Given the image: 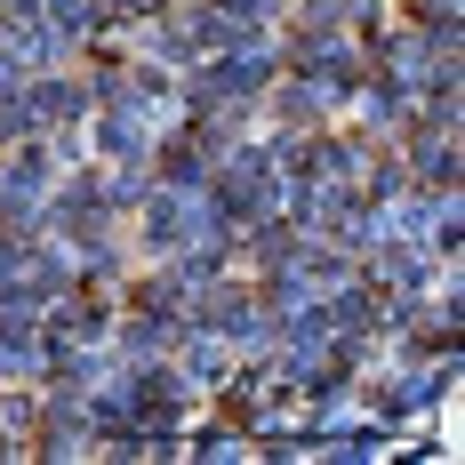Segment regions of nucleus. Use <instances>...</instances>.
<instances>
[{
	"label": "nucleus",
	"mask_w": 465,
	"mask_h": 465,
	"mask_svg": "<svg viewBox=\"0 0 465 465\" xmlns=\"http://www.w3.org/2000/svg\"><path fill=\"white\" fill-rule=\"evenodd\" d=\"M193 377H225V337H193Z\"/></svg>",
	"instance_id": "3"
},
{
	"label": "nucleus",
	"mask_w": 465,
	"mask_h": 465,
	"mask_svg": "<svg viewBox=\"0 0 465 465\" xmlns=\"http://www.w3.org/2000/svg\"><path fill=\"white\" fill-rule=\"evenodd\" d=\"M425 177H433V185H450V177H458V153H450V144H433V153H425Z\"/></svg>",
	"instance_id": "5"
},
{
	"label": "nucleus",
	"mask_w": 465,
	"mask_h": 465,
	"mask_svg": "<svg viewBox=\"0 0 465 465\" xmlns=\"http://www.w3.org/2000/svg\"><path fill=\"white\" fill-rule=\"evenodd\" d=\"M16 370H41V329L33 322H0V377Z\"/></svg>",
	"instance_id": "1"
},
{
	"label": "nucleus",
	"mask_w": 465,
	"mask_h": 465,
	"mask_svg": "<svg viewBox=\"0 0 465 465\" xmlns=\"http://www.w3.org/2000/svg\"><path fill=\"white\" fill-rule=\"evenodd\" d=\"M25 425H33V410H25V401H8V410H0V450H16V441H25Z\"/></svg>",
	"instance_id": "4"
},
{
	"label": "nucleus",
	"mask_w": 465,
	"mask_h": 465,
	"mask_svg": "<svg viewBox=\"0 0 465 465\" xmlns=\"http://www.w3.org/2000/svg\"><path fill=\"white\" fill-rule=\"evenodd\" d=\"M41 185H48V161H41V153H25V161L8 169V201H33Z\"/></svg>",
	"instance_id": "2"
}]
</instances>
